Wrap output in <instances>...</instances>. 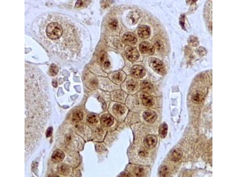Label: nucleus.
Wrapping results in <instances>:
<instances>
[{
    "label": "nucleus",
    "mask_w": 237,
    "mask_h": 177,
    "mask_svg": "<svg viewBox=\"0 0 237 177\" xmlns=\"http://www.w3.org/2000/svg\"><path fill=\"white\" fill-rule=\"evenodd\" d=\"M83 117V112L80 110H77L73 113L72 119L74 121L77 122L81 120Z\"/></svg>",
    "instance_id": "nucleus-20"
},
{
    "label": "nucleus",
    "mask_w": 237,
    "mask_h": 177,
    "mask_svg": "<svg viewBox=\"0 0 237 177\" xmlns=\"http://www.w3.org/2000/svg\"><path fill=\"white\" fill-rule=\"evenodd\" d=\"M53 127L52 126L49 127L47 129L46 132V136L48 138L51 137L52 134Z\"/></svg>",
    "instance_id": "nucleus-27"
},
{
    "label": "nucleus",
    "mask_w": 237,
    "mask_h": 177,
    "mask_svg": "<svg viewBox=\"0 0 237 177\" xmlns=\"http://www.w3.org/2000/svg\"><path fill=\"white\" fill-rule=\"evenodd\" d=\"M182 150L179 148L173 150L170 155V159L174 161H177L180 160L182 155Z\"/></svg>",
    "instance_id": "nucleus-12"
},
{
    "label": "nucleus",
    "mask_w": 237,
    "mask_h": 177,
    "mask_svg": "<svg viewBox=\"0 0 237 177\" xmlns=\"http://www.w3.org/2000/svg\"><path fill=\"white\" fill-rule=\"evenodd\" d=\"M83 4V3L82 1L78 0L76 2L75 4V6L76 7H80Z\"/></svg>",
    "instance_id": "nucleus-29"
},
{
    "label": "nucleus",
    "mask_w": 237,
    "mask_h": 177,
    "mask_svg": "<svg viewBox=\"0 0 237 177\" xmlns=\"http://www.w3.org/2000/svg\"><path fill=\"white\" fill-rule=\"evenodd\" d=\"M168 173V169L166 166H163L160 169L159 174L160 176L165 177L167 174Z\"/></svg>",
    "instance_id": "nucleus-22"
},
{
    "label": "nucleus",
    "mask_w": 237,
    "mask_h": 177,
    "mask_svg": "<svg viewBox=\"0 0 237 177\" xmlns=\"http://www.w3.org/2000/svg\"><path fill=\"white\" fill-rule=\"evenodd\" d=\"M57 171L60 174L66 175L69 174L70 172V168L67 165L61 163L57 166Z\"/></svg>",
    "instance_id": "nucleus-13"
},
{
    "label": "nucleus",
    "mask_w": 237,
    "mask_h": 177,
    "mask_svg": "<svg viewBox=\"0 0 237 177\" xmlns=\"http://www.w3.org/2000/svg\"><path fill=\"white\" fill-rule=\"evenodd\" d=\"M110 26L112 28L115 29L118 26V22L116 20L114 19L110 22Z\"/></svg>",
    "instance_id": "nucleus-28"
},
{
    "label": "nucleus",
    "mask_w": 237,
    "mask_h": 177,
    "mask_svg": "<svg viewBox=\"0 0 237 177\" xmlns=\"http://www.w3.org/2000/svg\"><path fill=\"white\" fill-rule=\"evenodd\" d=\"M65 157V154L62 151L60 150H56L52 154L51 159L53 162L58 163L62 161Z\"/></svg>",
    "instance_id": "nucleus-9"
},
{
    "label": "nucleus",
    "mask_w": 237,
    "mask_h": 177,
    "mask_svg": "<svg viewBox=\"0 0 237 177\" xmlns=\"http://www.w3.org/2000/svg\"><path fill=\"white\" fill-rule=\"evenodd\" d=\"M125 54L126 58L131 61H135L139 57L138 51L134 47L128 48L126 50Z\"/></svg>",
    "instance_id": "nucleus-4"
},
{
    "label": "nucleus",
    "mask_w": 237,
    "mask_h": 177,
    "mask_svg": "<svg viewBox=\"0 0 237 177\" xmlns=\"http://www.w3.org/2000/svg\"><path fill=\"white\" fill-rule=\"evenodd\" d=\"M168 130L167 124L164 122L160 125L159 130V133L160 137L162 138H164L166 136Z\"/></svg>",
    "instance_id": "nucleus-15"
},
{
    "label": "nucleus",
    "mask_w": 237,
    "mask_h": 177,
    "mask_svg": "<svg viewBox=\"0 0 237 177\" xmlns=\"http://www.w3.org/2000/svg\"><path fill=\"white\" fill-rule=\"evenodd\" d=\"M113 79L117 81H121L123 78L122 74L119 72L115 74L113 77Z\"/></svg>",
    "instance_id": "nucleus-25"
},
{
    "label": "nucleus",
    "mask_w": 237,
    "mask_h": 177,
    "mask_svg": "<svg viewBox=\"0 0 237 177\" xmlns=\"http://www.w3.org/2000/svg\"><path fill=\"white\" fill-rule=\"evenodd\" d=\"M87 120L89 123L95 124L98 122V117L97 114L94 113H90L88 115Z\"/></svg>",
    "instance_id": "nucleus-19"
},
{
    "label": "nucleus",
    "mask_w": 237,
    "mask_h": 177,
    "mask_svg": "<svg viewBox=\"0 0 237 177\" xmlns=\"http://www.w3.org/2000/svg\"><path fill=\"white\" fill-rule=\"evenodd\" d=\"M140 52L143 54L152 55L155 51V47L147 41H143L140 43L139 47Z\"/></svg>",
    "instance_id": "nucleus-2"
},
{
    "label": "nucleus",
    "mask_w": 237,
    "mask_h": 177,
    "mask_svg": "<svg viewBox=\"0 0 237 177\" xmlns=\"http://www.w3.org/2000/svg\"><path fill=\"white\" fill-rule=\"evenodd\" d=\"M100 121L101 124L103 126L109 127L111 126L113 124L114 119L113 117L111 115L105 114L102 116Z\"/></svg>",
    "instance_id": "nucleus-10"
},
{
    "label": "nucleus",
    "mask_w": 237,
    "mask_h": 177,
    "mask_svg": "<svg viewBox=\"0 0 237 177\" xmlns=\"http://www.w3.org/2000/svg\"><path fill=\"white\" fill-rule=\"evenodd\" d=\"M153 85L148 81H144L141 83V88L145 92H150L153 89Z\"/></svg>",
    "instance_id": "nucleus-14"
},
{
    "label": "nucleus",
    "mask_w": 237,
    "mask_h": 177,
    "mask_svg": "<svg viewBox=\"0 0 237 177\" xmlns=\"http://www.w3.org/2000/svg\"><path fill=\"white\" fill-rule=\"evenodd\" d=\"M150 67L158 73L163 75L165 73V70L162 62L155 58H150L148 60Z\"/></svg>",
    "instance_id": "nucleus-1"
},
{
    "label": "nucleus",
    "mask_w": 237,
    "mask_h": 177,
    "mask_svg": "<svg viewBox=\"0 0 237 177\" xmlns=\"http://www.w3.org/2000/svg\"><path fill=\"white\" fill-rule=\"evenodd\" d=\"M137 33L141 38H147L149 37L150 34V28L146 25H141L138 28Z\"/></svg>",
    "instance_id": "nucleus-7"
},
{
    "label": "nucleus",
    "mask_w": 237,
    "mask_h": 177,
    "mask_svg": "<svg viewBox=\"0 0 237 177\" xmlns=\"http://www.w3.org/2000/svg\"><path fill=\"white\" fill-rule=\"evenodd\" d=\"M203 99L204 96L201 93L197 92L193 96V101L196 104H200L203 101Z\"/></svg>",
    "instance_id": "nucleus-18"
},
{
    "label": "nucleus",
    "mask_w": 237,
    "mask_h": 177,
    "mask_svg": "<svg viewBox=\"0 0 237 177\" xmlns=\"http://www.w3.org/2000/svg\"><path fill=\"white\" fill-rule=\"evenodd\" d=\"M131 72L132 75L135 78H140L145 75V70L142 66L135 65L132 67Z\"/></svg>",
    "instance_id": "nucleus-3"
},
{
    "label": "nucleus",
    "mask_w": 237,
    "mask_h": 177,
    "mask_svg": "<svg viewBox=\"0 0 237 177\" xmlns=\"http://www.w3.org/2000/svg\"><path fill=\"white\" fill-rule=\"evenodd\" d=\"M145 120L149 123H153L157 118V115L155 112L152 110H148L145 111L143 114Z\"/></svg>",
    "instance_id": "nucleus-6"
},
{
    "label": "nucleus",
    "mask_w": 237,
    "mask_h": 177,
    "mask_svg": "<svg viewBox=\"0 0 237 177\" xmlns=\"http://www.w3.org/2000/svg\"><path fill=\"white\" fill-rule=\"evenodd\" d=\"M106 56L105 54H103L101 58V62L103 63L105 67L108 68L110 65V62L106 58Z\"/></svg>",
    "instance_id": "nucleus-24"
},
{
    "label": "nucleus",
    "mask_w": 237,
    "mask_h": 177,
    "mask_svg": "<svg viewBox=\"0 0 237 177\" xmlns=\"http://www.w3.org/2000/svg\"><path fill=\"white\" fill-rule=\"evenodd\" d=\"M113 112L118 114H122L125 111V109L124 106L118 104H115L113 107Z\"/></svg>",
    "instance_id": "nucleus-17"
},
{
    "label": "nucleus",
    "mask_w": 237,
    "mask_h": 177,
    "mask_svg": "<svg viewBox=\"0 0 237 177\" xmlns=\"http://www.w3.org/2000/svg\"><path fill=\"white\" fill-rule=\"evenodd\" d=\"M58 72V68L57 66L55 64H52L50 66L49 72L52 76H55L57 75Z\"/></svg>",
    "instance_id": "nucleus-21"
},
{
    "label": "nucleus",
    "mask_w": 237,
    "mask_h": 177,
    "mask_svg": "<svg viewBox=\"0 0 237 177\" xmlns=\"http://www.w3.org/2000/svg\"><path fill=\"white\" fill-rule=\"evenodd\" d=\"M130 18L131 19L132 23H135L137 22V20H138L139 18V15H138L137 14L132 13L130 16Z\"/></svg>",
    "instance_id": "nucleus-26"
},
{
    "label": "nucleus",
    "mask_w": 237,
    "mask_h": 177,
    "mask_svg": "<svg viewBox=\"0 0 237 177\" xmlns=\"http://www.w3.org/2000/svg\"><path fill=\"white\" fill-rule=\"evenodd\" d=\"M127 88L130 91H134L137 88L138 83L136 81L131 79L127 83Z\"/></svg>",
    "instance_id": "nucleus-16"
},
{
    "label": "nucleus",
    "mask_w": 237,
    "mask_h": 177,
    "mask_svg": "<svg viewBox=\"0 0 237 177\" xmlns=\"http://www.w3.org/2000/svg\"><path fill=\"white\" fill-rule=\"evenodd\" d=\"M140 98L143 104L146 106H151L154 104V101L153 98L147 94H141Z\"/></svg>",
    "instance_id": "nucleus-11"
},
{
    "label": "nucleus",
    "mask_w": 237,
    "mask_h": 177,
    "mask_svg": "<svg viewBox=\"0 0 237 177\" xmlns=\"http://www.w3.org/2000/svg\"><path fill=\"white\" fill-rule=\"evenodd\" d=\"M157 142L156 137L153 135H148L146 136L144 140V144L145 147L149 149L153 148Z\"/></svg>",
    "instance_id": "nucleus-5"
},
{
    "label": "nucleus",
    "mask_w": 237,
    "mask_h": 177,
    "mask_svg": "<svg viewBox=\"0 0 237 177\" xmlns=\"http://www.w3.org/2000/svg\"><path fill=\"white\" fill-rule=\"evenodd\" d=\"M134 172V174L137 176H142L144 174V169L140 167L136 168Z\"/></svg>",
    "instance_id": "nucleus-23"
},
{
    "label": "nucleus",
    "mask_w": 237,
    "mask_h": 177,
    "mask_svg": "<svg viewBox=\"0 0 237 177\" xmlns=\"http://www.w3.org/2000/svg\"><path fill=\"white\" fill-rule=\"evenodd\" d=\"M122 39L125 43L132 45H134L137 41L135 35L131 32H127L124 34Z\"/></svg>",
    "instance_id": "nucleus-8"
}]
</instances>
